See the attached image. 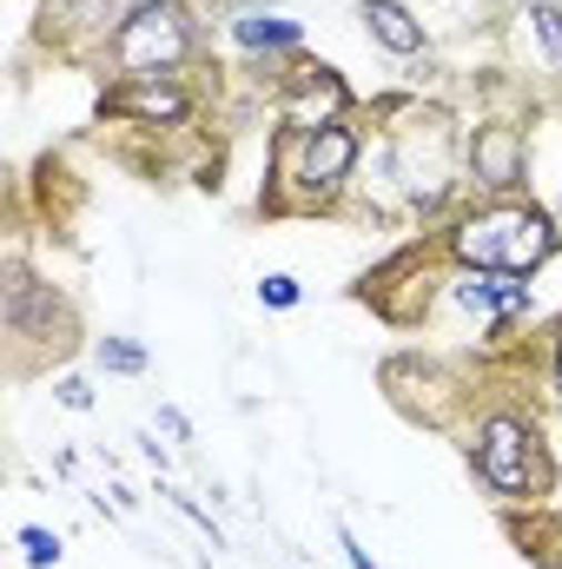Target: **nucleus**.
Returning a JSON list of instances; mask_svg holds the SVG:
<instances>
[{"instance_id": "obj_13", "label": "nucleus", "mask_w": 562, "mask_h": 569, "mask_svg": "<svg viewBox=\"0 0 562 569\" xmlns=\"http://www.w3.org/2000/svg\"><path fill=\"white\" fill-rule=\"evenodd\" d=\"M259 298H265V305H279V311H284V305H298V279H284V272H272V279L259 284Z\"/></svg>"}, {"instance_id": "obj_8", "label": "nucleus", "mask_w": 562, "mask_h": 569, "mask_svg": "<svg viewBox=\"0 0 562 569\" xmlns=\"http://www.w3.org/2000/svg\"><path fill=\"white\" fill-rule=\"evenodd\" d=\"M239 40H245V47H291V40H298V20H265V13H245V20H239Z\"/></svg>"}, {"instance_id": "obj_4", "label": "nucleus", "mask_w": 562, "mask_h": 569, "mask_svg": "<svg viewBox=\"0 0 562 569\" xmlns=\"http://www.w3.org/2000/svg\"><path fill=\"white\" fill-rule=\"evenodd\" d=\"M351 159H358V146H351V133L344 127H318V140L304 146V186H338L344 172H351Z\"/></svg>"}, {"instance_id": "obj_7", "label": "nucleus", "mask_w": 562, "mask_h": 569, "mask_svg": "<svg viewBox=\"0 0 562 569\" xmlns=\"http://www.w3.org/2000/svg\"><path fill=\"white\" fill-rule=\"evenodd\" d=\"M364 20H371V33H378L391 53H418V47H423V27L398 7V0H371V7H364Z\"/></svg>"}, {"instance_id": "obj_12", "label": "nucleus", "mask_w": 562, "mask_h": 569, "mask_svg": "<svg viewBox=\"0 0 562 569\" xmlns=\"http://www.w3.org/2000/svg\"><path fill=\"white\" fill-rule=\"evenodd\" d=\"M20 543H27V563H53L60 557V537H47V530H20Z\"/></svg>"}, {"instance_id": "obj_15", "label": "nucleus", "mask_w": 562, "mask_h": 569, "mask_svg": "<svg viewBox=\"0 0 562 569\" xmlns=\"http://www.w3.org/2000/svg\"><path fill=\"white\" fill-rule=\"evenodd\" d=\"M338 543H344V563H351V569H378L364 550H358V543H351V537H338Z\"/></svg>"}, {"instance_id": "obj_9", "label": "nucleus", "mask_w": 562, "mask_h": 569, "mask_svg": "<svg viewBox=\"0 0 562 569\" xmlns=\"http://www.w3.org/2000/svg\"><path fill=\"white\" fill-rule=\"evenodd\" d=\"M120 107H133L145 120H179L185 113V100L172 93V87H140V93H120Z\"/></svg>"}, {"instance_id": "obj_11", "label": "nucleus", "mask_w": 562, "mask_h": 569, "mask_svg": "<svg viewBox=\"0 0 562 569\" xmlns=\"http://www.w3.org/2000/svg\"><path fill=\"white\" fill-rule=\"evenodd\" d=\"M536 33H543V47H550V60L562 67V7H536Z\"/></svg>"}, {"instance_id": "obj_5", "label": "nucleus", "mask_w": 562, "mask_h": 569, "mask_svg": "<svg viewBox=\"0 0 562 569\" xmlns=\"http://www.w3.org/2000/svg\"><path fill=\"white\" fill-rule=\"evenodd\" d=\"M456 305L516 318V311H530V284H516V272H496V279H476V272H470V279L456 284Z\"/></svg>"}, {"instance_id": "obj_3", "label": "nucleus", "mask_w": 562, "mask_h": 569, "mask_svg": "<svg viewBox=\"0 0 562 569\" xmlns=\"http://www.w3.org/2000/svg\"><path fill=\"white\" fill-rule=\"evenodd\" d=\"M483 477H490V490H503V497H523V490L536 483L530 430L510 425V418H496V425L483 430Z\"/></svg>"}, {"instance_id": "obj_6", "label": "nucleus", "mask_w": 562, "mask_h": 569, "mask_svg": "<svg viewBox=\"0 0 562 569\" xmlns=\"http://www.w3.org/2000/svg\"><path fill=\"white\" fill-rule=\"evenodd\" d=\"M476 179L496 186V192H510V186L523 179V146H516L510 127H490V133L476 140Z\"/></svg>"}, {"instance_id": "obj_2", "label": "nucleus", "mask_w": 562, "mask_h": 569, "mask_svg": "<svg viewBox=\"0 0 562 569\" xmlns=\"http://www.w3.org/2000/svg\"><path fill=\"white\" fill-rule=\"evenodd\" d=\"M185 53V13L179 7H140L120 27V67L127 73H159Z\"/></svg>"}, {"instance_id": "obj_14", "label": "nucleus", "mask_w": 562, "mask_h": 569, "mask_svg": "<svg viewBox=\"0 0 562 569\" xmlns=\"http://www.w3.org/2000/svg\"><path fill=\"white\" fill-rule=\"evenodd\" d=\"M60 405H73V411H87V405H93V391H87L80 378H67V385H60Z\"/></svg>"}, {"instance_id": "obj_10", "label": "nucleus", "mask_w": 562, "mask_h": 569, "mask_svg": "<svg viewBox=\"0 0 562 569\" xmlns=\"http://www.w3.org/2000/svg\"><path fill=\"white\" fill-rule=\"evenodd\" d=\"M100 365L107 371H145V351L127 345V338H100Z\"/></svg>"}, {"instance_id": "obj_1", "label": "nucleus", "mask_w": 562, "mask_h": 569, "mask_svg": "<svg viewBox=\"0 0 562 569\" xmlns=\"http://www.w3.org/2000/svg\"><path fill=\"white\" fill-rule=\"evenodd\" d=\"M550 246H556V232L536 206H496L456 232V252L470 266H490V272H530L550 259Z\"/></svg>"}]
</instances>
